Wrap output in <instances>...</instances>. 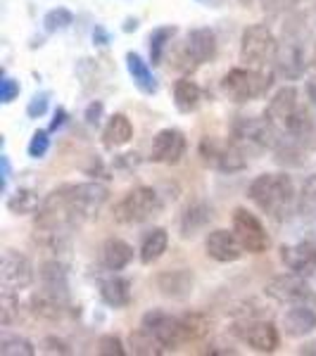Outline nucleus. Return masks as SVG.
Instances as JSON below:
<instances>
[{
    "label": "nucleus",
    "instance_id": "obj_1",
    "mask_svg": "<svg viewBox=\"0 0 316 356\" xmlns=\"http://www.w3.org/2000/svg\"><path fill=\"white\" fill-rule=\"evenodd\" d=\"M110 200L107 186L97 181L65 183L45 195L33 221V243L48 252H67L72 235L84 223L97 219Z\"/></svg>",
    "mask_w": 316,
    "mask_h": 356
},
{
    "label": "nucleus",
    "instance_id": "obj_2",
    "mask_svg": "<svg viewBox=\"0 0 316 356\" xmlns=\"http://www.w3.org/2000/svg\"><path fill=\"white\" fill-rule=\"evenodd\" d=\"M248 197L264 214L283 221L288 219L290 209L295 207L297 195L295 186H292V178L278 171V174H260L257 178H252Z\"/></svg>",
    "mask_w": 316,
    "mask_h": 356
},
{
    "label": "nucleus",
    "instance_id": "obj_3",
    "mask_svg": "<svg viewBox=\"0 0 316 356\" xmlns=\"http://www.w3.org/2000/svg\"><path fill=\"white\" fill-rule=\"evenodd\" d=\"M274 86V72L257 67H233L223 74L221 93L233 102H252L264 97Z\"/></svg>",
    "mask_w": 316,
    "mask_h": 356
},
{
    "label": "nucleus",
    "instance_id": "obj_4",
    "mask_svg": "<svg viewBox=\"0 0 316 356\" xmlns=\"http://www.w3.org/2000/svg\"><path fill=\"white\" fill-rule=\"evenodd\" d=\"M281 136H283V131L267 114H262V117H235V122L231 124V138L243 147L245 154L274 150L278 145Z\"/></svg>",
    "mask_w": 316,
    "mask_h": 356
},
{
    "label": "nucleus",
    "instance_id": "obj_5",
    "mask_svg": "<svg viewBox=\"0 0 316 356\" xmlns=\"http://www.w3.org/2000/svg\"><path fill=\"white\" fill-rule=\"evenodd\" d=\"M198 154L205 166L219 171V174H238L248 169V154L233 138L205 136L198 145Z\"/></svg>",
    "mask_w": 316,
    "mask_h": 356
},
{
    "label": "nucleus",
    "instance_id": "obj_6",
    "mask_svg": "<svg viewBox=\"0 0 316 356\" xmlns=\"http://www.w3.org/2000/svg\"><path fill=\"white\" fill-rule=\"evenodd\" d=\"M162 197H159L155 188L138 186L114 204L112 219L122 223V226H136V223H143L152 219V216H157L162 211Z\"/></svg>",
    "mask_w": 316,
    "mask_h": 356
},
{
    "label": "nucleus",
    "instance_id": "obj_7",
    "mask_svg": "<svg viewBox=\"0 0 316 356\" xmlns=\"http://www.w3.org/2000/svg\"><path fill=\"white\" fill-rule=\"evenodd\" d=\"M278 48V38L267 24H250L240 36V60L248 67L267 69L269 65H274Z\"/></svg>",
    "mask_w": 316,
    "mask_h": 356
},
{
    "label": "nucleus",
    "instance_id": "obj_8",
    "mask_svg": "<svg viewBox=\"0 0 316 356\" xmlns=\"http://www.w3.org/2000/svg\"><path fill=\"white\" fill-rule=\"evenodd\" d=\"M141 325H145L148 330L155 332V337L164 344L166 352H174V349H179V347L193 344L183 316H171L162 312V309H150V312L141 318Z\"/></svg>",
    "mask_w": 316,
    "mask_h": 356
},
{
    "label": "nucleus",
    "instance_id": "obj_9",
    "mask_svg": "<svg viewBox=\"0 0 316 356\" xmlns=\"http://www.w3.org/2000/svg\"><path fill=\"white\" fill-rule=\"evenodd\" d=\"M264 295L269 300L278 302V304H312L316 307V292L312 290V285L307 283V278L300 273H278L264 285Z\"/></svg>",
    "mask_w": 316,
    "mask_h": 356
},
{
    "label": "nucleus",
    "instance_id": "obj_10",
    "mask_svg": "<svg viewBox=\"0 0 316 356\" xmlns=\"http://www.w3.org/2000/svg\"><path fill=\"white\" fill-rule=\"evenodd\" d=\"M231 335L260 354H274L281 347V332L271 321L240 318L231 325Z\"/></svg>",
    "mask_w": 316,
    "mask_h": 356
},
{
    "label": "nucleus",
    "instance_id": "obj_11",
    "mask_svg": "<svg viewBox=\"0 0 316 356\" xmlns=\"http://www.w3.org/2000/svg\"><path fill=\"white\" fill-rule=\"evenodd\" d=\"M231 228H233V233L238 235L240 243H243L248 254H264V252L271 247V235L267 233L264 223L257 219L252 211L245 209V207L233 209Z\"/></svg>",
    "mask_w": 316,
    "mask_h": 356
},
{
    "label": "nucleus",
    "instance_id": "obj_12",
    "mask_svg": "<svg viewBox=\"0 0 316 356\" xmlns=\"http://www.w3.org/2000/svg\"><path fill=\"white\" fill-rule=\"evenodd\" d=\"M31 283H33L31 261L17 250H3V257H0V285L22 292Z\"/></svg>",
    "mask_w": 316,
    "mask_h": 356
},
{
    "label": "nucleus",
    "instance_id": "obj_13",
    "mask_svg": "<svg viewBox=\"0 0 316 356\" xmlns=\"http://www.w3.org/2000/svg\"><path fill=\"white\" fill-rule=\"evenodd\" d=\"M186 150H188V140H186V134H183V131L162 129L152 138L150 159L155 164L176 166L183 157H186Z\"/></svg>",
    "mask_w": 316,
    "mask_h": 356
},
{
    "label": "nucleus",
    "instance_id": "obj_14",
    "mask_svg": "<svg viewBox=\"0 0 316 356\" xmlns=\"http://www.w3.org/2000/svg\"><path fill=\"white\" fill-rule=\"evenodd\" d=\"M205 252L210 259L219 261V264H233L238 259H243L245 247L238 240V235L233 233V228H214V231L207 233L205 238Z\"/></svg>",
    "mask_w": 316,
    "mask_h": 356
},
{
    "label": "nucleus",
    "instance_id": "obj_15",
    "mask_svg": "<svg viewBox=\"0 0 316 356\" xmlns=\"http://www.w3.org/2000/svg\"><path fill=\"white\" fill-rule=\"evenodd\" d=\"M300 105H302L300 90H297L295 86H283V88L276 90L274 97L269 100L264 114H267V117L271 119L281 131H283V126L288 124V119L292 117V114L300 110Z\"/></svg>",
    "mask_w": 316,
    "mask_h": 356
},
{
    "label": "nucleus",
    "instance_id": "obj_16",
    "mask_svg": "<svg viewBox=\"0 0 316 356\" xmlns=\"http://www.w3.org/2000/svg\"><path fill=\"white\" fill-rule=\"evenodd\" d=\"M281 261L292 273L312 275L316 273V245L304 240V243L283 245L281 247Z\"/></svg>",
    "mask_w": 316,
    "mask_h": 356
},
{
    "label": "nucleus",
    "instance_id": "obj_17",
    "mask_svg": "<svg viewBox=\"0 0 316 356\" xmlns=\"http://www.w3.org/2000/svg\"><path fill=\"white\" fill-rule=\"evenodd\" d=\"M281 325H283L285 335L292 337V340L312 335L316 330V307H312V304H292L283 314Z\"/></svg>",
    "mask_w": 316,
    "mask_h": 356
},
{
    "label": "nucleus",
    "instance_id": "obj_18",
    "mask_svg": "<svg viewBox=\"0 0 316 356\" xmlns=\"http://www.w3.org/2000/svg\"><path fill=\"white\" fill-rule=\"evenodd\" d=\"M159 295L169 297V300H186L193 295L195 288V275L188 268H174V271H162L155 278Z\"/></svg>",
    "mask_w": 316,
    "mask_h": 356
},
{
    "label": "nucleus",
    "instance_id": "obj_19",
    "mask_svg": "<svg viewBox=\"0 0 316 356\" xmlns=\"http://www.w3.org/2000/svg\"><path fill=\"white\" fill-rule=\"evenodd\" d=\"M69 304L62 302L60 297L50 295L48 290H38L29 297V312H31L33 318L38 321H48V323H57V321L65 318Z\"/></svg>",
    "mask_w": 316,
    "mask_h": 356
},
{
    "label": "nucleus",
    "instance_id": "obj_20",
    "mask_svg": "<svg viewBox=\"0 0 316 356\" xmlns=\"http://www.w3.org/2000/svg\"><path fill=\"white\" fill-rule=\"evenodd\" d=\"M276 72L281 74V76L290 79V81H295V79H300L304 74V69H307V60H304V50L302 45L297 41H288L283 43L278 48V55H276Z\"/></svg>",
    "mask_w": 316,
    "mask_h": 356
},
{
    "label": "nucleus",
    "instance_id": "obj_21",
    "mask_svg": "<svg viewBox=\"0 0 316 356\" xmlns=\"http://www.w3.org/2000/svg\"><path fill=\"white\" fill-rule=\"evenodd\" d=\"M186 50H188V55H191V60L195 62V67L212 62L216 57V36H214V31H212V29H207V26L193 29V31L188 33Z\"/></svg>",
    "mask_w": 316,
    "mask_h": 356
},
{
    "label": "nucleus",
    "instance_id": "obj_22",
    "mask_svg": "<svg viewBox=\"0 0 316 356\" xmlns=\"http://www.w3.org/2000/svg\"><path fill=\"white\" fill-rule=\"evenodd\" d=\"M210 221H212L210 204L203 202V200H198V202H191V204L186 207V209H183L181 221H179L181 238H186V240L198 238V235L203 233L207 226H210Z\"/></svg>",
    "mask_w": 316,
    "mask_h": 356
},
{
    "label": "nucleus",
    "instance_id": "obj_23",
    "mask_svg": "<svg viewBox=\"0 0 316 356\" xmlns=\"http://www.w3.org/2000/svg\"><path fill=\"white\" fill-rule=\"evenodd\" d=\"M134 247L122 238H107L100 247V264L107 271H124L134 261Z\"/></svg>",
    "mask_w": 316,
    "mask_h": 356
},
{
    "label": "nucleus",
    "instance_id": "obj_24",
    "mask_svg": "<svg viewBox=\"0 0 316 356\" xmlns=\"http://www.w3.org/2000/svg\"><path fill=\"white\" fill-rule=\"evenodd\" d=\"M134 140V124L126 114L117 112L107 119L105 129H102V145L107 150H117V147H124Z\"/></svg>",
    "mask_w": 316,
    "mask_h": 356
},
{
    "label": "nucleus",
    "instance_id": "obj_25",
    "mask_svg": "<svg viewBox=\"0 0 316 356\" xmlns=\"http://www.w3.org/2000/svg\"><path fill=\"white\" fill-rule=\"evenodd\" d=\"M41 288L48 290L50 295L60 297L62 302L69 304V278H67V268L60 261H43L41 264Z\"/></svg>",
    "mask_w": 316,
    "mask_h": 356
},
{
    "label": "nucleus",
    "instance_id": "obj_26",
    "mask_svg": "<svg viewBox=\"0 0 316 356\" xmlns=\"http://www.w3.org/2000/svg\"><path fill=\"white\" fill-rule=\"evenodd\" d=\"M166 247H169V233H166V228L157 226V228H152V231H148L141 240V250H138L141 264L150 266V264L159 261L164 257Z\"/></svg>",
    "mask_w": 316,
    "mask_h": 356
},
{
    "label": "nucleus",
    "instance_id": "obj_27",
    "mask_svg": "<svg viewBox=\"0 0 316 356\" xmlns=\"http://www.w3.org/2000/svg\"><path fill=\"white\" fill-rule=\"evenodd\" d=\"M174 105L181 114H191L203 105V88L188 76H181L174 83Z\"/></svg>",
    "mask_w": 316,
    "mask_h": 356
},
{
    "label": "nucleus",
    "instance_id": "obj_28",
    "mask_svg": "<svg viewBox=\"0 0 316 356\" xmlns=\"http://www.w3.org/2000/svg\"><path fill=\"white\" fill-rule=\"evenodd\" d=\"M126 69H129L131 79H134L136 88L145 95H155L157 93V79L152 76V69L143 60L138 53H129L126 55Z\"/></svg>",
    "mask_w": 316,
    "mask_h": 356
},
{
    "label": "nucleus",
    "instance_id": "obj_29",
    "mask_svg": "<svg viewBox=\"0 0 316 356\" xmlns=\"http://www.w3.org/2000/svg\"><path fill=\"white\" fill-rule=\"evenodd\" d=\"M100 297L107 307L124 309L131 304V280L122 278V275H112V278L100 283Z\"/></svg>",
    "mask_w": 316,
    "mask_h": 356
},
{
    "label": "nucleus",
    "instance_id": "obj_30",
    "mask_svg": "<svg viewBox=\"0 0 316 356\" xmlns=\"http://www.w3.org/2000/svg\"><path fill=\"white\" fill-rule=\"evenodd\" d=\"M43 200L41 195L31 188H19L8 197V211L15 216H29V214H36L41 209Z\"/></svg>",
    "mask_w": 316,
    "mask_h": 356
},
{
    "label": "nucleus",
    "instance_id": "obj_31",
    "mask_svg": "<svg viewBox=\"0 0 316 356\" xmlns=\"http://www.w3.org/2000/svg\"><path fill=\"white\" fill-rule=\"evenodd\" d=\"M129 347H131V352L134 354H141V356H159V354H164L166 349H164V344L155 337V332L152 330H148L145 325H141V328H136V330H131V335H129Z\"/></svg>",
    "mask_w": 316,
    "mask_h": 356
},
{
    "label": "nucleus",
    "instance_id": "obj_32",
    "mask_svg": "<svg viewBox=\"0 0 316 356\" xmlns=\"http://www.w3.org/2000/svg\"><path fill=\"white\" fill-rule=\"evenodd\" d=\"M179 33V29L174 24H166V26H157L155 31L150 33V62L152 65H162L166 50H169L171 41H174V36Z\"/></svg>",
    "mask_w": 316,
    "mask_h": 356
},
{
    "label": "nucleus",
    "instance_id": "obj_33",
    "mask_svg": "<svg viewBox=\"0 0 316 356\" xmlns=\"http://www.w3.org/2000/svg\"><path fill=\"white\" fill-rule=\"evenodd\" d=\"M19 321V292L3 288L0 290V325L8 328Z\"/></svg>",
    "mask_w": 316,
    "mask_h": 356
},
{
    "label": "nucleus",
    "instance_id": "obj_34",
    "mask_svg": "<svg viewBox=\"0 0 316 356\" xmlns=\"http://www.w3.org/2000/svg\"><path fill=\"white\" fill-rule=\"evenodd\" d=\"M297 209L302 216L316 221V176H307L297 195Z\"/></svg>",
    "mask_w": 316,
    "mask_h": 356
},
{
    "label": "nucleus",
    "instance_id": "obj_35",
    "mask_svg": "<svg viewBox=\"0 0 316 356\" xmlns=\"http://www.w3.org/2000/svg\"><path fill=\"white\" fill-rule=\"evenodd\" d=\"M0 354L3 356H33L36 354V347H33L26 337L3 335V340H0Z\"/></svg>",
    "mask_w": 316,
    "mask_h": 356
},
{
    "label": "nucleus",
    "instance_id": "obj_36",
    "mask_svg": "<svg viewBox=\"0 0 316 356\" xmlns=\"http://www.w3.org/2000/svg\"><path fill=\"white\" fill-rule=\"evenodd\" d=\"M72 24H74V15L69 13L67 8H55V10H50V13L43 17V29L48 33L62 31V29H67Z\"/></svg>",
    "mask_w": 316,
    "mask_h": 356
},
{
    "label": "nucleus",
    "instance_id": "obj_37",
    "mask_svg": "<svg viewBox=\"0 0 316 356\" xmlns=\"http://www.w3.org/2000/svg\"><path fill=\"white\" fill-rule=\"evenodd\" d=\"M48 150H50V131H43V129L33 131L31 140H29V147H26L29 157L43 159L45 154H48Z\"/></svg>",
    "mask_w": 316,
    "mask_h": 356
},
{
    "label": "nucleus",
    "instance_id": "obj_38",
    "mask_svg": "<svg viewBox=\"0 0 316 356\" xmlns=\"http://www.w3.org/2000/svg\"><path fill=\"white\" fill-rule=\"evenodd\" d=\"M100 356H124L126 349H124V342L119 340L117 335H102L97 340V349H95Z\"/></svg>",
    "mask_w": 316,
    "mask_h": 356
},
{
    "label": "nucleus",
    "instance_id": "obj_39",
    "mask_svg": "<svg viewBox=\"0 0 316 356\" xmlns=\"http://www.w3.org/2000/svg\"><path fill=\"white\" fill-rule=\"evenodd\" d=\"M48 105H50V93H36L26 105V117L29 119L43 117V114L48 112Z\"/></svg>",
    "mask_w": 316,
    "mask_h": 356
},
{
    "label": "nucleus",
    "instance_id": "obj_40",
    "mask_svg": "<svg viewBox=\"0 0 316 356\" xmlns=\"http://www.w3.org/2000/svg\"><path fill=\"white\" fill-rule=\"evenodd\" d=\"M19 81H15L13 76H8V74H3V81H0V100H3V105H10V102H15L17 97H19Z\"/></svg>",
    "mask_w": 316,
    "mask_h": 356
},
{
    "label": "nucleus",
    "instance_id": "obj_41",
    "mask_svg": "<svg viewBox=\"0 0 316 356\" xmlns=\"http://www.w3.org/2000/svg\"><path fill=\"white\" fill-rule=\"evenodd\" d=\"M43 352H48V354H62V356H67V354H72V349H69V344L65 340H60V337H45L43 340Z\"/></svg>",
    "mask_w": 316,
    "mask_h": 356
},
{
    "label": "nucleus",
    "instance_id": "obj_42",
    "mask_svg": "<svg viewBox=\"0 0 316 356\" xmlns=\"http://www.w3.org/2000/svg\"><path fill=\"white\" fill-rule=\"evenodd\" d=\"M102 112H105V105H102L100 100H93L88 107H86V114H84L86 124L97 126V124H100V119H102Z\"/></svg>",
    "mask_w": 316,
    "mask_h": 356
},
{
    "label": "nucleus",
    "instance_id": "obj_43",
    "mask_svg": "<svg viewBox=\"0 0 316 356\" xmlns=\"http://www.w3.org/2000/svg\"><path fill=\"white\" fill-rule=\"evenodd\" d=\"M67 110L65 107H57L55 110V114H53V124H50V131H57V129H62L65 126V122H67Z\"/></svg>",
    "mask_w": 316,
    "mask_h": 356
},
{
    "label": "nucleus",
    "instance_id": "obj_44",
    "mask_svg": "<svg viewBox=\"0 0 316 356\" xmlns=\"http://www.w3.org/2000/svg\"><path fill=\"white\" fill-rule=\"evenodd\" d=\"M8 178H10V162L8 157H3V186H8Z\"/></svg>",
    "mask_w": 316,
    "mask_h": 356
},
{
    "label": "nucleus",
    "instance_id": "obj_45",
    "mask_svg": "<svg viewBox=\"0 0 316 356\" xmlns=\"http://www.w3.org/2000/svg\"><path fill=\"white\" fill-rule=\"evenodd\" d=\"M312 67L316 69V50H314V60H312Z\"/></svg>",
    "mask_w": 316,
    "mask_h": 356
}]
</instances>
